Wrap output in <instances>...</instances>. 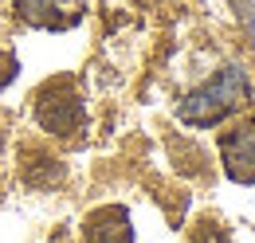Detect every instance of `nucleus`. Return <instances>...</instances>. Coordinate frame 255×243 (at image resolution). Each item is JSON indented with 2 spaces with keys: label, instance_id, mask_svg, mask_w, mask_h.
<instances>
[{
  "label": "nucleus",
  "instance_id": "obj_6",
  "mask_svg": "<svg viewBox=\"0 0 255 243\" xmlns=\"http://www.w3.org/2000/svg\"><path fill=\"white\" fill-rule=\"evenodd\" d=\"M16 71H20V63H16V55L0 47V91H4V87H8L12 79H16Z\"/></svg>",
  "mask_w": 255,
  "mask_h": 243
},
{
  "label": "nucleus",
  "instance_id": "obj_2",
  "mask_svg": "<svg viewBox=\"0 0 255 243\" xmlns=\"http://www.w3.org/2000/svg\"><path fill=\"white\" fill-rule=\"evenodd\" d=\"M35 118L47 133L55 137H75L87 125V106H83V91L75 79H51L35 91Z\"/></svg>",
  "mask_w": 255,
  "mask_h": 243
},
{
  "label": "nucleus",
  "instance_id": "obj_4",
  "mask_svg": "<svg viewBox=\"0 0 255 243\" xmlns=\"http://www.w3.org/2000/svg\"><path fill=\"white\" fill-rule=\"evenodd\" d=\"M16 12L32 24V28H51L63 31L83 20V0H16Z\"/></svg>",
  "mask_w": 255,
  "mask_h": 243
},
{
  "label": "nucleus",
  "instance_id": "obj_1",
  "mask_svg": "<svg viewBox=\"0 0 255 243\" xmlns=\"http://www.w3.org/2000/svg\"><path fill=\"white\" fill-rule=\"evenodd\" d=\"M244 98H248V75H244V67H224V71H216L212 83L196 87L192 94H185L177 102V118L196 125V129L220 125L228 114L240 110Z\"/></svg>",
  "mask_w": 255,
  "mask_h": 243
},
{
  "label": "nucleus",
  "instance_id": "obj_5",
  "mask_svg": "<svg viewBox=\"0 0 255 243\" xmlns=\"http://www.w3.org/2000/svg\"><path fill=\"white\" fill-rule=\"evenodd\" d=\"M83 240L87 243H133V228H129L126 208H98L87 220Z\"/></svg>",
  "mask_w": 255,
  "mask_h": 243
},
{
  "label": "nucleus",
  "instance_id": "obj_3",
  "mask_svg": "<svg viewBox=\"0 0 255 243\" xmlns=\"http://www.w3.org/2000/svg\"><path fill=\"white\" fill-rule=\"evenodd\" d=\"M220 161L236 184H255V118H240L220 133Z\"/></svg>",
  "mask_w": 255,
  "mask_h": 243
}]
</instances>
